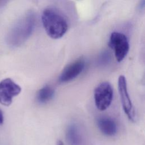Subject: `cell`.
Returning a JSON list of instances; mask_svg holds the SVG:
<instances>
[{
  "label": "cell",
  "instance_id": "cell-11",
  "mask_svg": "<svg viewBox=\"0 0 145 145\" xmlns=\"http://www.w3.org/2000/svg\"><path fill=\"white\" fill-rule=\"evenodd\" d=\"M109 59H110L109 54L107 52H104L100 56V58L99 59V62L100 64L105 65L108 63V62L109 61Z\"/></svg>",
  "mask_w": 145,
  "mask_h": 145
},
{
  "label": "cell",
  "instance_id": "cell-2",
  "mask_svg": "<svg viewBox=\"0 0 145 145\" xmlns=\"http://www.w3.org/2000/svg\"><path fill=\"white\" fill-rule=\"evenodd\" d=\"M41 20L46 33L52 39H60L67 31L68 24L66 18L54 8H45L42 12Z\"/></svg>",
  "mask_w": 145,
  "mask_h": 145
},
{
  "label": "cell",
  "instance_id": "cell-13",
  "mask_svg": "<svg viewBox=\"0 0 145 145\" xmlns=\"http://www.w3.org/2000/svg\"><path fill=\"white\" fill-rule=\"evenodd\" d=\"M56 145H64V143L61 140H58Z\"/></svg>",
  "mask_w": 145,
  "mask_h": 145
},
{
  "label": "cell",
  "instance_id": "cell-1",
  "mask_svg": "<svg viewBox=\"0 0 145 145\" xmlns=\"http://www.w3.org/2000/svg\"><path fill=\"white\" fill-rule=\"evenodd\" d=\"M36 24L35 13L27 11L12 25L6 36L7 44L14 48L23 44L34 30Z\"/></svg>",
  "mask_w": 145,
  "mask_h": 145
},
{
  "label": "cell",
  "instance_id": "cell-3",
  "mask_svg": "<svg viewBox=\"0 0 145 145\" xmlns=\"http://www.w3.org/2000/svg\"><path fill=\"white\" fill-rule=\"evenodd\" d=\"M113 91L110 84L104 82L99 84L94 91V100L96 108L101 111L106 110L111 104Z\"/></svg>",
  "mask_w": 145,
  "mask_h": 145
},
{
  "label": "cell",
  "instance_id": "cell-5",
  "mask_svg": "<svg viewBox=\"0 0 145 145\" xmlns=\"http://www.w3.org/2000/svg\"><path fill=\"white\" fill-rule=\"evenodd\" d=\"M22 88L11 78H6L0 82V103L9 106L14 97L18 96Z\"/></svg>",
  "mask_w": 145,
  "mask_h": 145
},
{
  "label": "cell",
  "instance_id": "cell-12",
  "mask_svg": "<svg viewBox=\"0 0 145 145\" xmlns=\"http://www.w3.org/2000/svg\"><path fill=\"white\" fill-rule=\"evenodd\" d=\"M4 121V117L2 111L0 109V125H2Z\"/></svg>",
  "mask_w": 145,
  "mask_h": 145
},
{
  "label": "cell",
  "instance_id": "cell-10",
  "mask_svg": "<svg viewBox=\"0 0 145 145\" xmlns=\"http://www.w3.org/2000/svg\"><path fill=\"white\" fill-rule=\"evenodd\" d=\"M54 95V89L49 86H45L38 91L36 99L39 103L43 104L50 100Z\"/></svg>",
  "mask_w": 145,
  "mask_h": 145
},
{
  "label": "cell",
  "instance_id": "cell-4",
  "mask_svg": "<svg viewBox=\"0 0 145 145\" xmlns=\"http://www.w3.org/2000/svg\"><path fill=\"white\" fill-rule=\"evenodd\" d=\"M109 45L114 50L116 59L119 62L125 58L129 50L128 39L123 33L120 32L112 33Z\"/></svg>",
  "mask_w": 145,
  "mask_h": 145
},
{
  "label": "cell",
  "instance_id": "cell-8",
  "mask_svg": "<svg viewBox=\"0 0 145 145\" xmlns=\"http://www.w3.org/2000/svg\"><path fill=\"white\" fill-rule=\"evenodd\" d=\"M97 125L100 132L104 135L113 137L117 133V123L112 118L101 117L97 120Z\"/></svg>",
  "mask_w": 145,
  "mask_h": 145
},
{
  "label": "cell",
  "instance_id": "cell-7",
  "mask_svg": "<svg viewBox=\"0 0 145 145\" xmlns=\"http://www.w3.org/2000/svg\"><path fill=\"white\" fill-rule=\"evenodd\" d=\"M84 67L85 61L82 58L74 61L63 70L59 78V82L66 83L73 80L83 71Z\"/></svg>",
  "mask_w": 145,
  "mask_h": 145
},
{
  "label": "cell",
  "instance_id": "cell-9",
  "mask_svg": "<svg viewBox=\"0 0 145 145\" xmlns=\"http://www.w3.org/2000/svg\"><path fill=\"white\" fill-rule=\"evenodd\" d=\"M66 139L69 145H82L83 136L79 126L75 123L70 125L66 131Z\"/></svg>",
  "mask_w": 145,
  "mask_h": 145
},
{
  "label": "cell",
  "instance_id": "cell-6",
  "mask_svg": "<svg viewBox=\"0 0 145 145\" xmlns=\"http://www.w3.org/2000/svg\"><path fill=\"white\" fill-rule=\"evenodd\" d=\"M118 87L123 111L128 118L131 121H134L135 118V112L129 95L127 82L124 75H122L119 76Z\"/></svg>",
  "mask_w": 145,
  "mask_h": 145
}]
</instances>
